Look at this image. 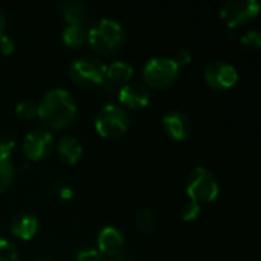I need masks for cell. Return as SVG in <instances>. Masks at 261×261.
Masks as SVG:
<instances>
[{
  "label": "cell",
  "mask_w": 261,
  "mask_h": 261,
  "mask_svg": "<svg viewBox=\"0 0 261 261\" xmlns=\"http://www.w3.org/2000/svg\"><path fill=\"white\" fill-rule=\"evenodd\" d=\"M43 261H47V260H43Z\"/></svg>",
  "instance_id": "f546056e"
},
{
  "label": "cell",
  "mask_w": 261,
  "mask_h": 261,
  "mask_svg": "<svg viewBox=\"0 0 261 261\" xmlns=\"http://www.w3.org/2000/svg\"><path fill=\"white\" fill-rule=\"evenodd\" d=\"M200 213H202V206H200L199 203L190 200V202L185 203L184 208H182V219H184L185 222H194V220L200 216Z\"/></svg>",
  "instance_id": "7402d4cb"
},
{
  "label": "cell",
  "mask_w": 261,
  "mask_h": 261,
  "mask_svg": "<svg viewBox=\"0 0 261 261\" xmlns=\"http://www.w3.org/2000/svg\"><path fill=\"white\" fill-rule=\"evenodd\" d=\"M171 60H173L179 67H182V66H187V64H190V63H191V60H193V54H191V50H190V49L179 47V49H176V52L173 54Z\"/></svg>",
  "instance_id": "cb8c5ba5"
},
{
  "label": "cell",
  "mask_w": 261,
  "mask_h": 261,
  "mask_svg": "<svg viewBox=\"0 0 261 261\" xmlns=\"http://www.w3.org/2000/svg\"><path fill=\"white\" fill-rule=\"evenodd\" d=\"M61 14H63V18L69 24H78V26H83L84 21L89 17L87 6L83 2H78V0L63 2L61 3Z\"/></svg>",
  "instance_id": "9a60e30c"
},
{
  "label": "cell",
  "mask_w": 261,
  "mask_h": 261,
  "mask_svg": "<svg viewBox=\"0 0 261 261\" xmlns=\"http://www.w3.org/2000/svg\"><path fill=\"white\" fill-rule=\"evenodd\" d=\"M38 219L29 213H21V214H17L12 220H11V232L23 240V242H28L31 239L35 237L37 231H38Z\"/></svg>",
  "instance_id": "4fadbf2b"
},
{
  "label": "cell",
  "mask_w": 261,
  "mask_h": 261,
  "mask_svg": "<svg viewBox=\"0 0 261 261\" xmlns=\"http://www.w3.org/2000/svg\"><path fill=\"white\" fill-rule=\"evenodd\" d=\"M135 223L144 236H151L156 231V217L147 208H141L135 213Z\"/></svg>",
  "instance_id": "ac0fdd59"
},
{
  "label": "cell",
  "mask_w": 261,
  "mask_h": 261,
  "mask_svg": "<svg viewBox=\"0 0 261 261\" xmlns=\"http://www.w3.org/2000/svg\"><path fill=\"white\" fill-rule=\"evenodd\" d=\"M260 12L257 0H229L220 9V18L228 28H239L252 21Z\"/></svg>",
  "instance_id": "52a82bcc"
},
{
  "label": "cell",
  "mask_w": 261,
  "mask_h": 261,
  "mask_svg": "<svg viewBox=\"0 0 261 261\" xmlns=\"http://www.w3.org/2000/svg\"><path fill=\"white\" fill-rule=\"evenodd\" d=\"M179 66L170 57H154L142 69L144 83L153 89H168L179 76Z\"/></svg>",
  "instance_id": "5b68a950"
},
{
  "label": "cell",
  "mask_w": 261,
  "mask_h": 261,
  "mask_svg": "<svg viewBox=\"0 0 261 261\" xmlns=\"http://www.w3.org/2000/svg\"><path fill=\"white\" fill-rule=\"evenodd\" d=\"M69 76L81 86H99L106 83V64L95 57H81L70 64Z\"/></svg>",
  "instance_id": "8992f818"
},
{
  "label": "cell",
  "mask_w": 261,
  "mask_h": 261,
  "mask_svg": "<svg viewBox=\"0 0 261 261\" xmlns=\"http://www.w3.org/2000/svg\"><path fill=\"white\" fill-rule=\"evenodd\" d=\"M219 193V180L213 171L205 167H196L190 173L187 180V194L191 202H196L202 206L203 203L214 202Z\"/></svg>",
  "instance_id": "277c9868"
},
{
  "label": "cell",
  "mask_w": 261,
  "mask_h": 261,
  "mask_svg": "<svg viewBox=\"0 0 261 261\" xmlns=\"http://www.w3.org/2000/svg\"><path fill=\"white\" fill-rule=\"evenodd\" d=\"M60 197L63 199V200H69V199H72V196H73V190L70 188V187H61V190H60Z\"/></svg>",
  "instance_id": "83f0119b"
},
{
  "label": "cell",
  "mask_w": 261,
  "mask_h": 261,
  "mask_svg": "<svg viewBox=\"0 0 261 261\" xmlns=\"http://www.w3.org/2000/svg\"><path fill=\"white\" fill-rule=\"evenodd\" d=\"M124 236L115 226H106L98 234V251L109 258H118L124 251Z\"/></svg>",
  "instance_id": "7c38bea8"
},
{
  "label": "cell",
  "mask_w": 261,
  "mask_h": 261,
  "mask_svg": "<svg viewBox=\"0 0 261 261\" xmlns=\"http://www.w3.org/2000/svg\"><path fill=\"white\" fill-rule=\"evenodd\" d=\"M203 78L206 84L214 90H228L232 89L239 81L237 69L228 61H214L210 63L203 70Z\"/></svg>",
  "instance_id": "ba28073f"
},
{
  "label": "cell",
  "mask_w": 261,
  "mask_h": 261,
  "mask_svg": "<svg viewBox=\"0 0 261 261\" xmlns=\"http://www.w3.org/2000/svg\"><path fill=\"white\" fill-rule=\"evenodd\" d=\"M15 170L11 158L0 154V194L5 193L14 182Z\"/></svg>",
  "instance_id": "d6986e66"
},
{
  "label": "cell",
  "mask_w": 261,
  "mask_h": 261,
  "mask_svg": "<svg viewBox=\"0 0 261 261\" xmlns=\"http://www.w3.org/2000/svg\"><path fill=\"white\" fill-rule=\"evenodd\" d=\"M37 107V116L54 130L69 127L76 118V102L66 89H50Z\"/></svg>",
  "instance_id": "6da1fadb"
},
{
  "label": "cell",
  "mask_w": 261,
  "mask_h": 261,
  "mask_svg": "<svg viewBox=\"0 0 261 261\" xmlns=\"http://www.w3.org/2000/svg\"><path fill=\"white\" fill-rule=\"evenodd\" d=\"M5 28H6V15H5L3 9L0 8V35L5 32Z\"/></svg>",
  "instance_id": "f1b7e54d"
},
{
  "label": "cell",
  "mask_w": 261,
  "mask_h": 261,
  "mask_svg": "<svg viewBox=\"0 0 261 261\" xmlns=\"http://www.w3.org/2000/svg\"><path fill=\"white\" fill-rule=\"evenodd\" d=\"M37 112H38V107L35 106V102L32 101H20L17 106H15V113L21 118V119H32L37 116Z\"/></svg>",
  "instance_id": "ffe728a7"
},
{
  "label": "cell",
  "mask_w": 261,
  "mask_h": 261,
  "mask_svg": "<svg viewBox=\"0 0 261 261\" xmlns=\"http://www.w3.org/2000/svg\"><path fill=\"white\" fill-rule=\"evenodd\" d=\"M130 127V116L124 107L118 104H106L99 109L95 118V128L101 138L118 139L122 138Z\"/></svg>",
  "instance_id": "3957f363"
},
{
  "label": "cell",
  "mask_w": 261,
  "mask_h": 261,
  "mask_svg": "<svg viewBox=\"0 0 261 261\" xmlns=\"http://www.w3.org/2000/svg\"><path fill=\"white\" fill-rule=\"evenodd\" d=\"M89 44L101 55L116 54L125 43L124 28L113 18H101L89 32Z\"/></svg>",
  "instance_id": "7a4b0ae2"
},
{
  "label": "cell",
  "mask_w": 261,
  "mask_h": 261,
  "mask_svg": "<svg viewBox=\"0 0 261 261\" xmlns=\"http://www.w3.org/2000/svg\"><path fill=\"white\" fill-rule=\"evenodd\" d=\"M87 41V32L84 26L67 24L63 31V43L69 47H80Z\"/></svg>",
  "instance_id": "e0dca14e"
},
{
  "label": "cell",
  "mask_w": 261,
  "mask_h": 261,
  "mask_svg": "<svg viewBox=\"0 0 261 261\" xmlns=\"http://www.w3.org/2000/svg\"><path fill=\"white\" fill-rule=\"evenodd\" d=\"M165 133L174 141H185L191 135V121L182 110H170L162 118Z\"/></svg>",
  "instance_id": "8fae6325"
},
{
  "label": "cell",
  "mask_w": 261,
  "mask_h": 261,
  "mask_svg": "<svg viewBox=\"0 0 261 261\" xmlns=\"http://www.w3.org/2000/svg\"><path fill=\"white\" fill-rule=\"evenodd\" d=\"M57 153L63 162L75 165L83 158V145L73 136H63L57 144Z\"/></svg>",
  "instance_id": "5bb4252c"
},
{
  "label": "cell",
  "mask_w": 261,
  "mask_h": 261,
  "mask_svg": "<svg viewBox=\"0 0 261 261\" xmlns=\"http://www.w3.org/2000/svg\"><path fill=\"white\" fill-rule=\"evenodd\" d=\"M0 261H20L17 248L5 239H0Z\"/></svg>",
  "instance_id": "44dd1931"
},
{
  "label": "cell",
  "mask_w": 261,
  "mask_h": 261,
  "mask_svg": "<svg viewBox=\"0 0 261 261\" xmlns=\"http://www.w3.org/2000/svg\"><path fill=\"white\" fill-rule=\"evenodd\" d=\"M106 257L98 249H81L76 254V261H104Z\"/></svg>",
  "instance_id": "d4e9b609"
},
{
  "label": "cell",
  "mask_w": 261,
  "mask_h": 261,
  "mask_svg": "<svg viewBox=\"0 0 261 261\" xmlns=\"http://www.w3.org/2000/svg\"><path fill=\"white\" fill-rule=\"evenodd\" d=\"M15 49V43L14 40L6 35V34H2L0 35V54L2 55H11Z\"/></svg>",
  "instance_id": "484cf974"
},
{
  "label": "cell",
  "mask_w": 261,
  "mask_h": 261,
  "mask_svg": "<svg viewBox=\"0 0 261 261\" xmlns=\"http://www.w3.org/2000/svg\"><path fill=\"white\" fill-rule=\"evenodd\" d=\"M54 150V136L50 132L35 128L24 136L23 153L29 161H41Z\"/></svg>",
  "instance_id": "9c48e42d"
},
{
  "label": "cell",
  "mask_w": 261,
  "mask_h": 261,
  "mask_svg": "<svg viewBox=\"0 0 261 261\" xmlns=\"http://www.w3.org/2000/svg\"><path fill=\"white\" fill-rule=\"evenodd\" d=\"M135 73V69L127 61H115L110 66H106V81L112 84H127Z\"/></svg>",
  "instance_id": "2e32d148"
},
{
  "label": "cell",
  "mask_w": 261,
  "mask_h": 261,
  "mask_svg": "<svg viewBox=\"0 0 261 261\" xmlns=\"http://www.w3.org/2000/svg\"><path fill=\"white\" fill-rule=\"evenodd\" d=\"M119 102L132 110H139L148 106L150 102V90L145 84L141 83H127L121 86L118 90Z\"/></svg>",
  "instance_id": "30bf717a"
},
{
  "label": "cell",
  "mask_w": 261,
  "mask_h": 261,
  "mask_svg": "<svg viewBox=\"0 0 261 261\" xmlns=\"http://www.w3.org/2000/svg\"><path fill=\"white\" fill-rule=\"evenodd\" d=\"M240 43L245 47L258 49L261 46V34L258 31H249V32H246V34H243L240 37Z\"/></svg>",
  "instance_id": "603a6c76"
},
{
  "label": "cell",
  "mask_w": 261,
  "mask_h": 261,
  "mask_svg": "<svg viewBox=\"0 0 261 261\" xmlns=\"http://www.w3.org/2000/svg\"><path fill=\"white\" fill-rule=\"evenodd\" d=\"M14 148H15V139H14V138H11V136H5V138H2V139H0V154L11 158V154H12Z\"/></svg>",
  "instance_id": "4316f807"
}]
</instances>
